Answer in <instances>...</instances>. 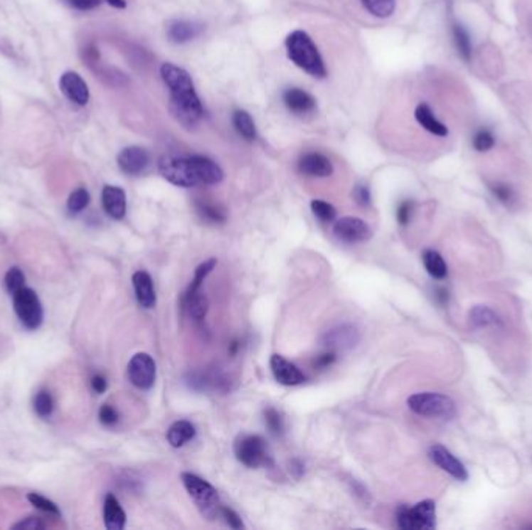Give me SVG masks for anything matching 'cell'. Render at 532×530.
Returning a JSON list of instances; mask_svg holds the SVG:
<instances>
[{
  "label": "cell",
  "instance_id": "obj_47",
  "mask_svg": "<svg viewBox=\"0 0 532 530\" xmlns=\"http://www.w3.org/2000/svg\"><path fill=\"white\" fill-rule=\"evenodd\" d=\"M90 386H92L94 392L103 393L107 389V381L103 375H94L92 380H90Z\"/></svg>",
  "mask_w": 532,
  "mask_h": 530
},
{
  "label": "cell",
  "instance_id": "obj_25",
  "mask_svg": "<svg viewBox=\"0 0 532 530\" xmlns=\"http://www.w3.org/2000/svg\"><path fill=\"white\" fill-rule=\"evenodd\" d=\"M423 265H425V269L428 274L433 277L436 280H442L447 277V263L444 262L442 255L439 254L436 250H425L423 252Z\"/></svg>",
  "mask_w": 532,
  "mask_h": 530
},
{
  "label": "cell",
  "instance_id": "obj_21",
  "mask_svg": "<svg viewBox=\"0 0 532 530\" xmlns=\"http://www.w3.org/2000/svg\"><path fill=\"white\" fill-rule=\"evenodd\" d=\"M203 25L190 21H173L167 28V36L174 44H186L201 35Z\"/></svg>",
  "mask_w": 532,
  "mask_h": 530
},
{
  "label": "cell",
  "instance_id": "obj_15",
  "mask_svg": "<svg viewBox=\"0 0 532 530\" xmlns=\"http://www.w3.org/2000/svg\"><path fill=\"white\" fill-rule=\"evenodd\" d=\"M60 88L63 94L75 105L85 106L89 102L87 84L78 73L65 72L60 80Z\"/></svg>",
  "mask_w": 532,
  "mask_h": 530
},
{
  "label": "cell",
  "instance_id": "obj_14",
  "mask_svg": "<svg viewBox=\"0 0 532 530\" xmlns=\"http://www.w3.org/2000/svg\"><path fill=\"white\" fill-rule=\"evenodd\" d=\"M270 366L272 370V375L276 381L284 386H297L305 381V375L301 372V369L289 363L284 356L272 355L270 359Z\"/></svg>",
  "mask_w": 532,
  "mask_h": 530
},
{
  "label": "cell",
  "instance_id": "obj_20",
  "mask_svg": "<svg viewBox=\"0 0 532 530\" xmlns=\"http://www.w3.org/2000/svg\"><path fill=\"white\" fill-rule=\"evenodd\" d=\"M132 286H134L136 299L140 307L147 309L156 307V291L151 275L145 271H137L132 275Z\"/></svg>",
  "mask_w": 532,
  "mask_h": 530
},
{
  "label": "cell",
  "instance_id": "obj_48",
  "mask_svg": "<svg viewBox=\"0 0 532 530\" xmlns=\"http://www.w3.org/2000/svg\"><path fill=\"white\" fill-rule=\"evenodd\" d=\"M335 361V353L334 351H329V353H324V355L318 356V359H316V367L318 369H327L330 364H334Z\"/></svg>",
  "mask_w": 532,
  "mask_h": 530
},
{
  "label": "cell",
  "instance_id": "obj_32",
  "mask_svg": "<svg viewBox=\"0 0 532 530\" xmlns=\"http://www.w3.org/2000/svg\"><path fill=\"white\" fill-rule=\"evenodd\" d=\"M215 266H217V260H215V258L207 260V262H204L203 265H199V266L196 267V271H195L193 280H192V283H190V286H188V290H187L186 294H192V292L199 291V288H201L203 282L206 280V277L209 275V274L213 271V267H215Z\"/></svg>",
  "mask_w": 532,
  "mask_h": 530
},
{
  "label": "cell",
  "instance_id": "obj_22",
  "mask_svg": "<svg viewBox=\"0 0 532 530\" xmlns=\"http://www.w3.org/2000/svg\"><path fill=\"white\" fill-rule=\"evenodd\" d=\"M414 117L417 123L422 126L423 129L428 131L430 134H433L436 137H447L448 136V128L436 119V115L427 103H420L414 111Z\"/></svg>",
  "mask_w": 532,
  "mask_h": 530
},
{
  "label": "cell",
  "instance_id": "obj_6",
  "mask_svg": "<svg viewBox=\"0 0 532 530\" xmlns=\"http://www.w3.org/2000/svg\"><path fill=\"white\" fill-rule=\"evenodd\" d=\"M181 481L206 516L212 518L215 513L221 512V507L218 506V493L213 489V485L192 473H182Z\"/></svg>",
  "mask_w": 532,
  "mask_h": 530
},
{
  "label": "cell",
  "instance_id": "obj_46",
  "mask_svg": "<svg viewBox=\"0 0 532 530\" xmlns=\"http://www.w3.org/2000/svg\"><path fill=\"white\" fill-rule=\"evenodd\" d=\"M72 8H75V10H80V11H89V10H94V8H97L100 4H102V0H65Z\"/></svg>",
  "mask_w": 532,
  "mask_h": 530
},
{
  "label": "cell",
  "instance_id": "obj_8",
  "mask_svg": "<svg viewBox=\"0 0 532 530\" xmlns=\"http://www.w3.org/2000/svg\"><path fill=\"white\" fill-rule=\"evenodd\" d=\"M159 173L176 187H196L198 181L192 166L190 157H181L174 154H167L161 157L159 161Z\"/></svg>",
  "mask_w": 532,
  "mask_h": 530
},
{
  "label": "cell",
  "instance_id": "obj_11",
  "mask_svg": "<svg viewBox=\"0 0 532 530\" xmlns=\"http://www.w3.org/2000/svg\"><path fill=\"white\" fill-rule=\"evenodd\" d=\"M334 233L339 241L355 245V243L368 241L372 237L371 227L356 216H344L334 226Z\"/></svg>",
  "mask_w": 532,
  "mask_h": 530
},
{
  "label": "cell",
  "instance_id": "obj_44",
  "mask_svg": "<svg viewBox=\"0 0 532 530\" xmlns=\"http://www.w3.org/2000/svg\"><path fill=\"white\" fill-rule=\"evenodd\" d=\"M13 529H23V530H43L46 529L44 521L36 516H28L27 519L21 521V523L14 524Z\"/></svg>",
  "mask_w": 532,
  "mask_h": 530
},
{
  "label": "cell",
  "instance_id": "obj_18",
  "mask_svg": "<svg viewBox=\"0 0 532 530\" xmlns=\"http://www.w3.org/2000/svg\"><path fill=\"white\" fill-rule=\"evenodd\" d=\"M284 103L288 107V111L296 115L312 114L316 109L314 97L299 88H289L284 92Z\"/></svg>",
  "mask_w": 532,
  "mask_h": 530
},
{
  "label": "cell",
  "instance_id": "obj_2",
  "mask_svg": "<svg viewBox=\"0 0 532 530\" xmlns=\"http://www.w3.org/2000/svg\"><path fill=\"white\" fill-rule=\"evenodd\" d=\"M287 55L299 69L314 78H326L327 69L313 39L302 30L289 33L285 39Z\"/></svg>",
  "mask_w": 532,
  "mask_h": 530
},
{
  "label": "cell",
  "instance_id": "obj_42",
  "mask_svg": "<svg viewBox=\"0 0 532 530\" xmlns=\"http://www.w3.org/2000/svg\"><path fill=\"white\" fill-rule=\"evenodd\" d=\"M413 210H414V203H413V201L411 199L403 201V203L400 206H398V208H397V220H398V223H400L402 226L408 224L410 220H411Z\"/></svg>",
  "mask_w": 532,
  "mask_h": 530
},
{
  "label": "cell",
  "instance_id": "obj_30",
  "mask_svg": "<svg viewBox=\"0 0 532 530\" xmlns=\"http://www.w3.org/2000/svg\"><path fill=\"white\" fill-rule=\"evenodd\" d=\"M366 10L380 19H386L395 11V0H361Z\"/></svg>",
  "mask_w": 532,
  "mask_h": 530
},
{
  "label": "cell",
  "instance_id": "obj_38",
  "mask_svg": "<svg viewBox=\"0 0 532 530\" xmlns=\"http://www.w3.org/2000/svg\"><path fill=\"white\" fill-rule=\"evenodd\" d=\"M494 147H495V137L489 129H479L477 131L475 136H473V148L479 151V153H486V151L492 149Z\"/></svg>",
  "mask_w": 532,
  "mask_h": 530
},
{
  "label": "cell",
  "instance_id": "obj_34",
  "mask_svg": "<svg viewBox=\"0 0 532 530\" xmlns=\"http://www.w3.org/2000/svg\"><path fill=\"white\" fill-rule=\"evenodd\" d=\"M55 408L53 397L48 391H39L35 397V410L41 418H47L52 415Z\"/></svg>",
  "mask_w": 532,
  "mask_h": 530
},
{
  "label": "cell",
  "instance_id": "obj_36",
  "mask_svg": "<svg viewBox=\"0 0 532 530\" xmlns=\"http://www.w3.org/2000/svg\"><path fill=\"white\" fill-rule=\"evenodd\" d=\"M89 201H90L89 191L86 189H77L69 196V201H68L69 212L73 215L83 212V210L89 206Z\"/></svg>",
  "mask_w": 532,
  "mask_h": 530
},
{
  "label": "cell",
  "instance_id": "obj_7",
  "mask_svg": "<svg viewBox=\"0 0 532 530\" xmlns=\"http://www.w3.org/2000/svg\"><path fill=\"white\" fill-rule=\"evenodd\" d=\"M13 305L18 314L21 324L27 330H36L41 327L44 319L43 304L38 297V294L31 288H23L13 294Z\"/></svg>",
  "mask_w": 532,
  "mask_h": 530
},
{
  "label": "cell",
  "instance_id": "obj_17",
  "mask_svg": "<svg viewBox=\"0 0 532 530\" xmlns=\"http://www.w3.org/2000/svg\"><path fill=\"white\" fill-rule=\"evenodd\" d=\"M299 171L312 178H329L334 173L330 159L321 153H307L297 162Z\"/></svg>",
  "mask_w": 532,
  "mask_h": 530
},
{
  "label": "cell",
  "instance_id": "obj_27",
  "mask_svg": "<svg viewBox=\"0 0 532 530\" xmlns=\"http://www.w3.org/2000/svg\"><path fill=\"white\" fill-rule=\"evenodd\" d=\"M232 123H234L235 131L242 136L245 140H255L257 137V129L252 117L249 115L246 111H235L232 115Z\"/></svg>",
  "mask_w": 532,
  "mask_h": 530
},
{
  "label": "cell",
  "instance_id": "obj_5",
  "mask_svg": "<svg viewBox=\"0 0 532 530\" xmlns=\"http://www.w3.org/2000/svg\"><path fill=\"white\" fill-rule=\"evenodd\" d=\"M397 526L403 530H430L436 527V504L427 499L414 507L402 506L397 510Z\"/></svg>",
  "mask_w": 532,
  "mask_h": 530
},
{
  "label": "cell",
  "instance_id": "obj_28",
  "mask_svg": "<svg viewBox=\"0 0 532 530\" xmlns=\"http://www.w3.org/2000/svg\"><path fill=\"white\" fill-rule=\"evenodd\" d=\"M196 212L203 220L213 223V224H221L226 221V210L221 206L209 203V201H196Z\"/></svg>",
  "mask_w": 532,
  "mask_h": 530
},
{
  "label": "cell",
  "instance_id": "obj_33",
  "mask_svg": "<svg viewBox=\"0 0 532 530\" xmlns=\"http://www.w3.org/2000/svg\"><path fill=\"white\" fill-rule=\"evenodd\" d=\"M265 423L270 433L274 435H282L285 431V420L280 412L274 408L265 409Z\"/></svg>",
  "mask_w": 532,
  "mask_h": 530
},
{
  "label": "cell",
  "instance_id": "obj_26",
  "mask_svg": "<svg viewBox=\"0 0 532 530\" xmlns=\"http://www.w3.org/2000/svg\"><path fill=\"white\" fill-rule=\"evenodd\" d=\"M184 302H186V308L188 309L190 316H192L195 321H203L207 314V311H209V300H207L204 294L201 291L186 294Z\"/></svg>",
  "mask_w": 532,
  "mask_h": 530
},
{
  "label": "cell",
  "instance_id": "obj_37",
  "mask_svg": "<svg viewBox=\"0 0 532 530\" xmlns=\"http://www.w3.org/2000/svg\"><path fill=\"white\" fill-rule=\"evenodd\" d=\"M27 498L31 502V506H35L36 509L48 513V515L60 516V509L56 507V504L52 502L50 499H47V498H44L43 494H39V493H28Z\"/></svg>",
  "mask_w": 532,
  "mask_h": 530
},
{
  "label": "cell",
  "instance_id": "obj_31",
  "mask_svg": "<svg viewBox=\"0 0 532 530\" xmlns=\"http://www.w3.org/2000/svg\"><path fill=\"white\" fill-rule=\"evenodd\" d=\"M453 39H454V46L458 48L459 55L462 56L464 61H470L472 58V41L467 30H465L462 25L454 23L453 25Z\"/></svg>",
  "mask_w": 532,
  "mask_h": 530
},
{
  "label": "cell",
  "instance_id": "obj_19",
  "mask_svg": "<svg viewBox=\"0 0 532 530\" xmlns=\"http://www.w3.org/2000/svg\"><path fill=\"white\" fill-rule=\"evenodd\" d=\"M102 203L105 212L114 220H122L127 213V195L120 187L106 185L102 191Z\"/></svg>",
  "mask_w": 532,
  "mask_h": 530
},
{
  "label": "cell",
  "instance_id": "obj_4",
  "mask_svg": "<svg viewBox=\"0 0 532 530\" xmlns=\"http://www.w3.org/2000/svg\"><path fill=\"white\" fill-rule=\"evenodd\" d=\"M234 452L238 462L248 468H260L270 467L272 464V457L266 445L265 439L260 435L254 434H242L237 437L234 443Z\"/></svg>",
  "mask_w": 532,
  "mask_h": 530
},
{
  "label": "cell",
  "instance_id": "obj_3",
  "mask_svg": "<svg viewBox=\"0 0 532 530\" xmlns=\"http://www.w3.org/2000/svg\"><path fill=\"white\" fill-rule=\"evenodd\" d=\"M408 406L414 414L422 415V417L450 420L456 415L454 401L444 393H436V392L414 393L408 398Z\"/></svg>",
  "mask_w": 532,
  "mask_h": 530
},
{
  "label": "cell",
  "instance_id": "obj_10",
  "mask_svg": "<svg viewBox=\"0 0 532 530\" xmlns=\"http://www.w3.org/2000/svg\"><path fill=\"white\" fill-rule=\"evenodd\" d=\"M361 334L358 328L352 324H341L330 328L321 336L324 347L330 350H349L360 342Z\"/></svg>",
  "mask_w": 532,
  "mask_h": 530
},
{
  "label": "cell",
  "instance_id": "obj_23",
  "mask_svg": "<svg viewBox=\"0 0 532 530\" xmlns=\"http://www.w3.org/2000/svg\"><path fill=\"white\" fill-rule=\"evenodd\" d=\"M105 526L107 530H122L127 523V513L114 494H107L103 506Z\"/></svg>",
  "mask_w": 532,
  "mask_h": 530
},
{
  "label": "cell",
  "instance_id": "obj_9",
  "mask_svg": "<svg viewBox=\"0 0 532 530\" xmlns=\"http://www.w3.org/2000/svg\"><path fill=\"white\" fill-rule=\"evenodd\" d=\"M128 378L140 391L151 389L156 381V363L148 353H137L128 364Z\"/></svg>",
  "mask_w": 532,
  "mask_h": 530
},
{
  "label": "cell",
  "instance_id": "obj_43",
  "mask_svg": "<svg viewBox=\"0 0 532 530\" xmlns=\"http://www.w3.org/2000/svg\"><path fill=\"white\" fill-rule=\"evenodd\" d=\"M353 198L356 201V204H360L361 207H368L371 206V190L368 185L358 184L353 189Z\"/></svg>",
  "mask_w": 532,
  "mask_h": 530
},
{
  "label": "cell",
  "instance_id": "obj_12",
  "mask_svg": "<svg viewBox=\"0 0 532 530\" xmlns=\"http://www.w3.org/2000/svg\"><path fill=\"white\" fill-rule=\"evenodd\" d=\"M428 457L435 465H437L440 470H444L445 473L453 476L454 479H458V481H467L469 479L467 468L464 467L459 459H456L450 451L442 447V445H433V447L428 450Z\"/></svg>",
  "mask_w": 532,
  "mask_h": 530
},
{
  "label": "cell",
  "instance_id": "obj_41",
  "mask_svg": "<svg viewBox=\"0 0 532 530\" xmlns=\"http://www.w3.org/2000/svg\"><path fill=\"white\" fill-rule=\"evenodd\" d=\"M492 191L496 199H500L503 204H511L514 201V191L512 189L509 187V185L506 184H496L492 187Z\"/></svg>",
  "mask_w": 532,
  "mask_h": 530
},
{
  "label": "cell",
  "instance_id": "obj_1",
  "mask_svg": "<svg viewBox=\"0 0 532 530\" xmlns=\"http://www.w3.org/2000/svg\"><path fill=\"white\" fill-rule=\"evenodd\" d=\"M161 77L170 90V111L179 124L193 129L204 117V107L199 100L192 77L182 67L165 63Z\"/></svg>",
  "mask_w": 532,
  "mask_h": 530
},
{
  "label": "cell",
  "instance_id": "obj_35",
  "mask_svg": "<svg viewBox=\"0 0 532 530\" xmlns=\"http://www.w3.org/2000/svg\"><path fill=\"white\" fill-rule=\"evenodd\" d=\"M312 212L318 220L324 223H330L336 218V208L322 199L312 201Z\"/></svg>",
  "mask_w": 532,
  "mask_h": 530
},
{
  "label": "cell",
  "instance_id": "obj_39",
  "mask_svg": "<svg viewBox=\"0 0 532 530\" xmlns=\"http://www.w3.org/2000/svg\"><path fill=\"white\" fill-rule=\"evenodd\" d=\"M5 286L10 294L18 292L25 286V275L19 267H11L5 275Z\"/></svg>",
  "mask_w": 532,
  "mask_h": 530
},
{
  "label": "cell",
  "instance_id": "obj_49",
  "mask_svg": "<svg viewBox=\"0 0 532 530\" xmlns=\"http://www.w3.org/2000/svg\"><path fill=\"white\" fill-rule=\"evenodd\" d=\"M107 4H110L111 6L114 8H119V10H123V8H127V2L124 0H106Z\"/></svg>",
  "mask_w": 532,
  "mask_h": 530
},
{
  "label": "cell",
  "instance_id": "obj_16",
  "mask_svg": "<svg viewBox=\"0 0 532 530\" xmlns=\"http://www.w3.org/2000/svg\"><path fill=\"white\" fill-rule=\"evenodd\" d=\"M190 161H192L198 185H215L223 181L224 173L220 165L215 164L212 159L195 154L190 156Z\"/></svg>",
  "mask_w": 532,
  "mask_h": 530
},
{
  "label": "cell",
  "instance_id": "obj_24",
  "mask_svg": "<svg viewBox=\"0 0 532 530\" xmlns=\"http://www.w3.org/2000/svg\"><path fill=\"white\" fill-rule=\"evenodd\" d=\"M196 435V429L195 426L187 422V420H179V422H174L167 431V440L171 445L173 448H181L190 440H193Z\"/></svg>",
  "mask_w": 532,
  "mask_h": 530
},
{
  "label": "cell",
  "instance_id": "obj_13",
  "mask_svg": "<svg viewBox=\"0 0 532 530\" xmlns=\"http://www.w3.org/2000/svg\"><path fill=\"white\" fill-rule=\"evenodd\" d=\"M117 164L124 174H142L149 165V154L140 147H128L120 151Z\"/></svg>",
  "mask_w": 532,
  "mask_h": 530
},
{
  "label": "cell",
  "instance_id": "obj_45",
  "mask_svg": "<svg viewBox=\"0 0 532 530\" xmlns=\"http://www.w3.org/2000/svg\"><path fill=\"white\" fill-rule=\"evenodd\" d=\"M221 515L224 516V519H226V523L229 524V527H232V529H243L242 518H240L237 515V513L234 510H232V509L221 507Z\"/></svg>",
  "mask_w": 532,
  "mask_h": 530
},
{
  "label": "cell",
  "instance_id": "obj_40",
  "mask_svg": "<svg viewBox=\"0 0 532 530\" xmlns=\"http://www.w3.org/2000/svg\"><path fill=\"white\" fill-rule=\"evenodd\" d=\"M98 418L105 426H114L119 422V412L115 410L111 405H103L102 408H100Z\"/></svg>",
  "mask_w": 532,
  "mask_h": 530
},
{
  "label": "cell",
  "instance_id": "obj_29",
  "mask_svg": "<svg viewBox=\"0 0 532 530\" xmlns=\"http://www.w3.org/2000/svg\"><path fill=\"white\" fill-rule=\"evenodd\" d=\"M470 322L477 328H489V327H500L501 321L492 309L486 307H475L470 311Z\"/></svg>",
  "mask_w": 532,
  "mask_h": 530
}]
</instances>
